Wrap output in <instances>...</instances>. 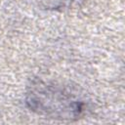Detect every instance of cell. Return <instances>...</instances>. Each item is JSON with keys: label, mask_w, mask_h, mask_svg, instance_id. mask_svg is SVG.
<instances>
[{"label": "cell", "mask_w": 125, "mask_h": 125, "mask_svg": "<svg viewBox=\"0 0 125 125\" xmlns=\"http://www.w3.org/2000/svg\"><path fill=\"white\" fill-rule=\"evenodd\" d=\"M26 104L34 112L59 120L77 119L85 109V103L77 93L64 86L44 81L30 86Z\"/></svg>", "instance_id": "6da1fadb"}]
</instances>
